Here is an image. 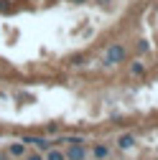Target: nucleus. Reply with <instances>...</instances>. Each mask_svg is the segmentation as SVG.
I'll use <instances>...</instances> for the list:
<instances>
[{"mask_svg":"<svg viewBox=\"0 0 158 160\" xmlns=\"http://www.w3.org/2000/svg\"><path fill=\"white\" fill-rule=\"evenodd\" d=\"M23 152H26V145H23V142H15V145H10V155H13V158H21Z\"/></svg>","mask_w":158,"mask_h":160,"instance_id":"6","label":"nucleus"},{"mask_svg":"<svg viewBox=\"0 0 158 160\" xmlns=\"http://www.w3.org/2000/svg\"><path fill=\"white\" fill-rule=\"evenodd\" d=\"M28 160H44V158H41V155H31Z\"/></svg>","mask_w":158,"mask_h":160,"instance_id":"9","label":"nucleus"},{"mask_svg":"<svg viewBox=\"0 0 158 160\" xmlns=\"http://www.w3.org/2000/svg\"><path fill=\"white\" fill-rule=\"evenodd\" d=\"M23 142H31V145H36L38 150H44V152H46V150L51 148V145L46 142V140H44V137H33V135H26V137H23Z\"/></svg>","mask_w":158,"mask_h":160,"instance_id":"3","label":"nucleus"},{"mask_svg":"<svg viewBox=\"0 0 158 160\" xmlns=\"http://www.w3.org/2000/svg\"><path fill=\"white\" fill-rule=\"evenodd\" d=\"M123 58H125V48L120 46V43H112L107 51H105V64H120L123 61Z\"/></svg>","mask_w":158,"mask_h":160,"instance_id":"1","label":"nucleus"},{"mask_svg":"<svg viewBox=\"0 0 158 160\" xmlns=\"http://www.w3.org/2000/svg\"><path fill=\"white\" fill-rule=\"evenodd\" d=\"M143 71H145V66H143V64H140V61H135V64H133V66H130V74H133V76H140V74H143Z\"/></svg>","mask_w":158,"mask_h":160,"instance_id":"8","label":"nucleus"},{"mask_svg":"<svg viewBox=\"0 0 158 160\" xmlns=\"http://www.w3.org/2000/svg\"><path fill=\"white\" fill-rule=\"evenodd\" d=\"M117 145H120L123 150H130V148L135 145V137H133V135H120V140H117Z\"/></svg>","mask_w":158,"mask_h":160,"instance_id":"4","label":"nucleus"},{"mask_svg":"<svg viewBox=\"0 0 158 160\" xmlns=\"http://www.w3.org/2000/svg\"><path fill=\"white\" fill-rule=\"evenodd\" d=\"M107 155H110V148H107V145H97V148H94V158H97V160H102V158H107Z\"/></svg>","mask_w":158,"mask_h":160,"instance_id":"7","label":"nucleus"},{"mask_svg":"<svg viewBox=\"0 0 158 160\" xmlns=\"http://www.w3.org/2000/svg\"><path fill=\"white\" fill-rule=\"evenodd\" d=\"M71 3H82V0H71Z\"/></svg>","mask_w":158,"mask_h":160,"instance_id":"10","label":"nucleus"},{"mask_svg":"<svg viewBox=\"0 0 158 160\" xmlns=\"http://www.w3.org/2000/svg\"><path fill=\"white\" fill-rule=\"evenodd\" d=\"M64 155H66V160H84V158H87V150H84L82 142H74Z\"/></svg>","mask_w":158,"mask_h":160,"instance_id":"2","label":"nucleus"},{"mask_svg":"<svg viewBox=\"0 0 158 160\" xmlns=\"http://www.w3.org/2000/svg\"><path fill=\"white\" fill-rule=\"evenodd\" d=\"M46 160H66V155L61 152V150H46Z\"/></svg>","mask_w":158,"mask_h":160,"instance_id":"5","label":"nucleus"}]
</instances>
